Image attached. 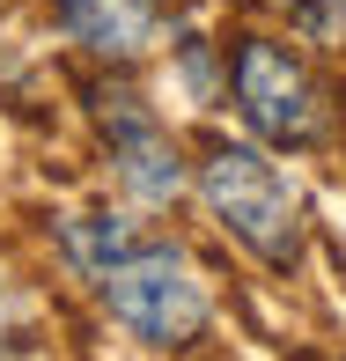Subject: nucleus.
Segmentation results:
<instances>
[{"instance_id": "f257e3e1", "label": "nucleus", "mask_w": 346, "mask_h": 361, "mask_svg": "<svg viewBox=\"0 0 346 361\" xmlns=\"http://www.w3.org/2000/svg\"><path fill=\"white\" fill-rule=\"evenodd\" d=\"M89 288L147 347H185V339L206 332V281H199V266H192L177 243H162V236H133L111 266L89 273Z\"/></svg>"}, {"instance_id": "f03ea898", "label": "nucleus", "mask_w": 346, "mask_h": 361, "mask_svg": "<svg viewBox=\"0 0 346 361\" xmlns=\"http://www.w3.org/2000/svg\"><path fill=\"white\" fill-rule=\"evenodd\" d=\"M199 200H206V214L221 221L251 258H266V266H280V273L302 258V192H295L258 147H243V140L206 147Z\"/></svg>"}, {"instance_id": "7ed1b4c3", "label": "nucleus", "mask_w": 346, "mask_h": 361, "mask_svg": "<svg viewBox=\"0 0 346 361\" xmlns=\"http://www.w3.org/2000/svg\"><path fill=\"white\" fill-rule=\"evenodd\" d=\"M228 81H236V111L258 140L273 147H317L332 111H324V89L288 44L273 37H236V59H228Z\"/></svg>"}, {"instance_id": "20e7f679", "label": "nucleus", "mask_w": 346, "mask_h": 361, "mask_svg": "<svg viewBox=\"0 0 346 361\" xmlns=\"http://www.w3.org/2000/svg\"><path fill=\"white\" fill-rule=\"evenodd\" d=\"M96 126L111 140V170L133 192L140 207H170L185 192V162H177V140L155 126V111L140 104L133 89H96Z\"/></svg>"}, {"instance_id": "39448f33", "label": "nucleus", "mask_w": 346, "mask_h": 361, "mask_svg": "<svg viewBox=\"0 0 346 361\" xmlns=\"http://www.w3.org/2000/svg\"><path fill=\"white\" fill-rule=\"evenodd\" d=\"M59 30L96 59H140L162 30V8L155 0H52Z\"/></svg>"}, {"instance_id": "423d86ee", "label": "nucleus", "mask_w": 346, "mask_h": 361, "mask_svg": "<svg viewBox=\"0 0 346 361\" xmlns=\"http://www.w3.org/2000/svg\"><path fill=\"white\" fill-rule=\"evenodd\" d=\"M133 236H140V228L125 214H67V221H59V251H67V266L81 273V281H89L96 266H111Z\"/></svg>"}, {"instance_id": "0eeeda50", "label": "nucleus", "mask_w": 346, "mask_h": 361, "mask_svg": "<svg viewBox=\"0 0 346 361\" xmlns=\"http://www.w3.org/2000/svg\"><path fill=\"white\" fill-rule=\"evenodd\" d=\"M288 15L309 30V37H324V44H346V8H339V0H288Z\"/></svg>"}]
</instances>
